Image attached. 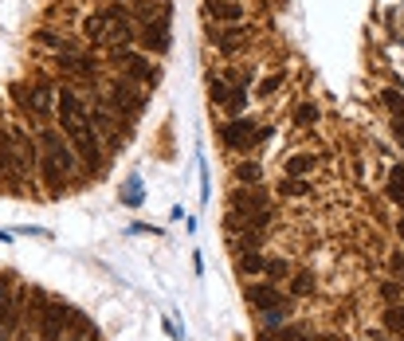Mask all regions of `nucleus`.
<instances>
[{"instance_id":"nucleus-1","label":"nucleus","mask_w":404,"mask_h":341,"mask_svg":"<svg viewBox=\"0 0 404 341\" xmlns=\"http://www.w3.org/2000/svg\"><path fill=\"white\" fill-rule=\"evenodd\" d=\"M63 138L71 141L75 157H79L90 173H99L102 165H106V157H102V141H99V133H95V126H90V118H83V122H63Z\"/></svg>"},{"instance_id":"nucleus-2","label":"nucleus","mask_w":404,"mask_h":341,"mask_svg":"<svg viewBox=\"0 0 404 341\" xmlns=\"http://www.w3.org/2000/svg\"><path fill=\"white\" fill-rule=\"evenodd\" d=\"M106 106L118 114V118H138V114L146 110V94L138 91L134 79H118L106 87Z\"/></svg>"},{"instance_id":"nucleus-3","label":"nucleus","mask_w":404,"mask_h":341,"mask_svg":"<svg viewBox=\"0 0 404 341\" xmlns=\"http://www.w3.org/2000/svg\"><path fill=\"white\" fill-rule=\"evenodd\" d=\"M75 318H79V310H71L67 302L51 298L48 310H43V321H40V341H63L67 330L75 326Z\"/></svg>"},{"instance_id":"nucleus-4","label":"nucleus","mask_w":404,"mask_h":341,"mask_svg":"<svg viewBox=\"0 0 404 341\" xmlns=\"http://www.w3.org/2000/svg\"><path fill=\"white\" fill-rule=\"evenodd\" d=\"M36 141H40V153H48V157H55V165H60V169L67 173V177H71V173H75V161H79V157H75V150H71V141L63 138L60 130H51V126H48V130H43V133H40V138H36Z\"/></svg>"},{"instance_id":"nucleus-5","label":"nucleus","mask_w":404,"mask_h":341,"mask_svg":"<svg viewBox=\"0 0 404 341\" xmlns=\"http://www.w3.org/2000/svg\"><path fill=\"white\" fill-rule=\"evenodd\" d=\"M244 298L256 306V310H263V314H271V310H291V302L279 294V286L275 282H251L244 291Z\"/></svg>"},{"instance_id":"nucleus-6","label":"nucleus","mask_w":404,"mask_h":341,"mask_svg":"<svg viewBox=\"0 0 404 341\" xmlns=\"http://www.w3.org/2000/svg\"><path fill=\"white\" fill-rule=\"evenodd\" d=\"M267 208V189L263 184H239L236 192H232V212H239V216H251V212H263Z\"/></svg>"},{"instance_id":"nucleus-7","label":"nucleus","mask_w":404,"mask_h":341,"mask_svg":"<svg viewBox=\"0 0 404 341\" xmlns=\"http://www.w3.org/2000/svg\"><path fill=\"white\" fill-rule=\"evenodd\" d=\"M224 145L228 150H247V145H256V138H259V130H256V122L251 118H232L224 126Z\"/></svg>"},{"instance_id":"nucleus-8","label":"nucleus","mask_w":404,"mask_h":341,"mask_svg":"<svg viewBox=\"0 0 404 341\" xmlns=\"http://www.w3.org/2000/svg\"><path fill=\"white\" fill-rule=\"evenodd\" d=\"M90 126H95V133H110V145H122V133H118V114L110 110L106 102H90Z\"/></svg>"},{"instance_id":"nucleus-9","label":"nucleus","mask_w":404,"mask_h":341,"mask_svg":"<svg viewBox=\"0 0 404 341\" xmlns=\"http://www.w3.org/2000/svg\"><path fill=\"white\" fill-rule=\"evenodd\" d=\"M8 133H12V145H16V157H20L24 173L32 177V173L40 169V141H36V138H28V133H24L20 126H12Z\"/></svg>"},{"instance_id":"nucleus-10","label":"nucleus","mask_w":404,"mask_h":341,"mask_svg":"<svg viewBox=\"0 0 404 341\" xmlns=\"http://www.w3.org/2000/svg\"><path fill=\"white\" fill-rule=\"evenodd\" d=\"M114 59H118V67H126L130 79L146 82V87H153V82H158V67H153V63H146V59L138 55V51H118Z\"/></svg>"},{"instance_id":"nucleus-11","label":"nucleus","mask_w":404,"mask_h":341,"mask_svg":"<svg viewBox=\"0 0 404 341\" xmlns=\"http://www.w3.org/2000/svg\"><path fill=\"white\" fill-rule=\"evenodd\" d=\"M0 173H4L12 184H16V181H28V173H24L20 157H16V145H12V133H8V130H0Z\"/></svg>"},{"instance_id":"nucleus-12","label":"nucleus","mask_w":404,"mask_h":341,"mask_svg":"<svg viewBox=\"0 0 404 341\" xmlns=\"http://www.w3.org/2000/svg\"><path fill=\"white\" fill-rule=\"evenodd\" d=\"M16 99H20L32 114H40V118H48L51 106H55V91H51V87H32V94H28V87H16Z\"/></svg>"},{"instance_id":"nucleus-13","label":"nucleus","mask_w":404,"mask_h":341,"mask_svg":"<svg viewBox=\"0 0 404 341\" xmlns=\"http://www.w3.org/2000/svg\"><path fill=\"white\" fill-rule=\"evenodd\" d=\"M204 16L220 24H239L244 20V4L239 0H204Z\"/></svg>"},{"instance_id":"nucleus-14","label":"nucleus","mask_w":404,"mask_h":341,"mask_svg":"<svg viewBox=\"0 0 404 341\" xmlns=\"http://www.w3.org/2000/svg\"><path fill=\"white\" fill-rule=\"evenodd\" d=\"M24 302H28V291L12 294L8 314H4V321H0V341H12V333H16V326H20V318H24Z\"/></svg>"},{"instance_id":"nucleus-15","label":"nucleus","mask_w":404,"mask_h":341,"mask_svg":"<svg viewBox=\"0 0 404 341\" xmlns=\"http://www.w3.org/2000/svg\"><path fill=\"white\" fill-rule=\"evenodd\" d=\"M141 48L165 55V51H169V31H165V24H146V28H141Z\"/></svg>"},{"instance_id":"nucleus-16","label":"nucleus","mask_w":404,"mask_h":341,"mask_svg":"<svg viewBox=\"0 0 404 341\" xmlns=\"http://www.w3.org/2000/svg\"><path fill=\"white\" fill-rule=\"evenodd\" d=\"M381 321H384V330H389V333L404 338V302H393V306H384Z\"/></svg>"},{"instance_id":"nucleus-17","label":"nucleus","mask_w":404,"mask_h":341,"mask_svg":"<svg viewBox=\"0 0 404 341\" xmlns=\"http://www.w3.org/2000/svg\"><path fill=\"white\" fill-rule=\"evenodd\" d=\"M236 184H259L263 181V169H259V161H239L236 169H232Z\"/></svg>"},{"instance_id":"nucleus-18","label":"nucleus","mask_w":404,"mask_h":341,"mask_svg":"<svg viewBox=\"0 0 404 341\" xmlns=\"http://www.w3.org/2000/svg\"><path fill=\"white\" fill-rule=\"evenodd\" d=\"M236 267H239V275H263L267 271V259L259 255V251H239Z\"/></svg>"},{"instance_id":"nucleus-19","label":"nucleus","mask_w":404,"mask_h":341,"mask_svg":"<svg viewBox=\"0 0 404 341\" xmlns=\"http://www.w3.org/2000/svg\"><path fill=\"white\" fill-rule=\"evenodd\" d=\"M310 291H314V275H310V271H295V275H291V294H295V298H306Z\"/></svg>"},{"instance_id":"nucleus-20","label":"nucleus","mask_w":404,"mask_h":341,"mask_svg":"<svg viewBox=\"0 0 404 341\" xmlns=\"http://www.w3.org/2000/svg\"><path fill=\"white\" fill-rule=\"evenodd\" d=\"M389 196L404 204V165H393V173H389Z\"/></svg>"},{"instance_id":"nucleus-21","label":"nucleus","mask_w":404,"mask_h":341,"mask_svg":"<svg viewBox=\"0 0 404 341\" xmlns=\"http://www.w3.org/2000/svg\"><path fill=\"white\" fill-rule=\"evenodd\" d=\"M247 36V28H228V31H220L216 36V48L220 51H236V43Z\"/></svg>"},{"instance_id":"nucleus-22","label":"nucleus","mask_w":404,"mask_h":341,"mask_svg":"<svg viewBox=\"0 0 404 341\" xmlns=\"http://www.w3.org/2000/svg\"><path fill=\"white\" fill-rule=\"evenodd\" d=\"M279 192H283V196H306V192H310V181H302V177H286V181L279 184Z\"/></svg>"},{"instance_id":"nucleus-23","label":"nucleus","mask_w":404,"mask_h":341,"mask_svg":"<svg viewBox=\"0 0 404 341\" xmlns=\"http://www.w3.org/2000/svg\"><path fill=\"white\" fill-rule=\"evenodd\" d=\"M267 279H271V282H279V279H291V263H286V259H267Z\"/></svg>"},{"instance_id":"nucleus-24","label":"nucleus","mask_w":404,"mask_h":341,"mask_svg":"<svg viewBox=\"0 0 404 341\" xmlns=\"http://www.w3.org/2000/svg\"><path fill=\"white\" fill-rule=\"evenodd\" d=\"M208 99L216 102V106H228V99H232L228 82H224V79H212V82H208Z\"/></svg>"},{"instance_id":"nucleus-25","label":"nucleus","mask_w":404,"mask_h":341,"mask_svg":"<svg viewBox=\"0 0 404 341\" xmlns=\"http://www.w3.org/2000/svg\"><path fill=\"white\" fill-rule=\"evenodd\" d=\"M306 173H310V157L306 153H295L286 161V177H306Z\"/></svg>"},{"instance_id":"nucleus-26","label":"nucleus","mask_w":404,"mask_h":341,"mask_svg":"<svg viewBox=\"0 0 404 341\" xmlns=\"http://www.w3.org/2000/svg\"><path fill=\"white\" fill-rule=\"evenodd\" d=\"M400 294H404V282L400 279H389V282H381V298L393 306V302H400Z\"/></svg>"},{"instance_id":"nucleus-27","label":"nucleus","mask_w":404,"mask_h":341,"mask_svg":"<svg viewBox=\"0 0 404 341\" xmlns=\"http://www.w3.org/2000/svg\"><path fill=\"white\" fill-rule=\"evenodd\" d=\"M295 122H298V126H314V122H318V106H314V102H302V106L295 110Z\"/></svg>"},{"instance_id":"nucleus-28","label":"nucleus","mask_w":404,"mask_h":341,"mask_svg":"<svg viewBox=\"0 0 404 341\" xmlns=\"http://www.w3.org/2000/svg\"><path fill=\"white\" fill-rule=\"evenodd\" d=\"M8 302H12V275H0V321L8 314Z\"/></svg>"},{"instance_id":"nucleus-29","label":"nucleus","mask_w":404,"mask_h":341,"mask_svg":"<svg viewBox=\"0 0 404 341\" xmlns=\"http://www.w3.org/2000/svg\"><path fill=\"white\" fill-rule=\"evenodd\" d=\"M122 204H130V208H138V204H141V181H138V177L126 184V192H122Z\"/></svg>"},{"instance_id":"nucleus-30","label":"nucleus","mask_w":404,"mask_h":341,"mask_svg":"<svg viewBox=\"0 0 404 341\" xmlns=\"http://www.w3.org/2000/svg\"><path fill=\"white\" fill-rule=\"evenodd\" d=\"M247 106V91H232V99H228V114L232 118H239V110Z\"/></svg>"},{"instance_id":"nucleus-31","label":"nucleus","mask_w":404,"mask_h":341,"mask_svg":"<svg viewBox=\"0 0 404 341\" xmlns=\"http://www.w3.org/2000/svg\"><path fill=\"white\" fill-rule=\"evenodd\" d=\"M279 87H283V75H267V79L259 82V94H275Z\"/></svg>"},{"instance_id":"nucleus-32","label":"nucleus","mask_w":404,"mask_h":341,"mask_svg":"<svg viewBox=\"0 0 404 341\" xmlns=\"http://www.w3.org/2000/svg\"><path fill=\"white\" fill-rule=\"evenodd\" d=\"M36 40L43 43V48H55V51H67V43L60 40V36H51V31H40V36H36Z\"/></svg>"},{"instance_id":"nucleus-33","label":"nucleus","mask_w":404,"mask_h":341,"mask_svg":"<svg viewBox=\"0 0 404 341\" xmlns=\"http://www.w3.org/2000/svg\"><path fill=\"white\" fill-rule=\"evenodd\" d=\"M384 102H389V110H396V114L404 118V99H400L396 91H384Z\"/></svg>"},{"instance_id":"nucleus-34","label":"nucleus","mask_w":404,"mask_h":341,"mask_svg":"<svg viewBox=\"0 0 404 341\" xmlns=\"http://www.w3.org/2000/svg\"><path fill=\"white\" fill-rule=\"evenodd\" d=\"M389 267H393V275L404 282V255H400V251H393V259H389Z\"/></svg>"},{"instance_id":"nucleus-35","label":"nucleus","mask_w":404,"mask_h":341,"mask_svg":"<svg viewBox=\"0 0 404 341\" xmlns=\"http://www.w3.org/2000/svg\"><path fill=\"white\" fill-rule=\"evenodd\" d=\"M286 318H291V310H271L267 314V326H283Z\"/></svg>"},{"instance_id":"nucleus-36","label":"nucleus","mask_w":404,"mask_h":341,"mask_svg":"<svg viewBox=\"0 0 404 341\" xmlns=\"http://www.w3.org/2000/svg\"><path fill=\"white\" fill-rule=\"evenodd\" d=\"M393 130H396V141H404V118H396V126H393Z\"/></svg>"},{"instance_id":"nucleus-37","label":"nucleus","mask_w":404,"mask_h":341,"mask_svg":"<svg viewBox=\"0 0 404 341\" xmlns=\"http://www.w3.org/2000/svg\"><path fill=\"white\" fill-rule=\"evenodd\" d=\"M396 231H400V240H404V216H400V224H396Z\"/></svg>"},{"instance_id":"nucleus-38","label":"nucleus","mask_w":404,"mask_h":341,"mask_svg":"<svg viewBox=\"0 0 404 341\" xmlns=\"http://www.w3.org/2000/svg\"><path fill=\"white\" fill-rule=\"evenodd\" d=\"M314 341H334V338H314Z\"/></svg>"},{"instance_id":"nucleus-39","label":"nucleus","mask_w":404,"mask_h":341,"mask_svg":"<svg viewBox=\"0 0 404 341\" xmlns=\"http://www.w3.org/2000/svg\"><path fill=\"white\" fill-rule=\"evenodd\" d=\"M400 341H404V338H400Z\"/></svg>"}]
</instances>
